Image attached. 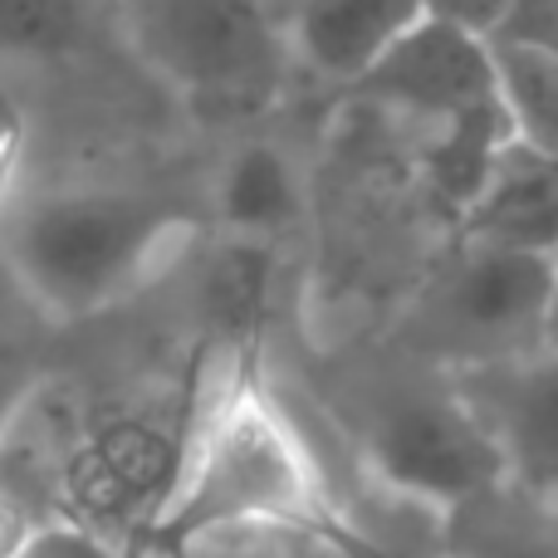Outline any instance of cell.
Wrapping results in <instances>:
<instances>
[{
	"instance_id": "6da1fadb",
	"label": "cell",
	"mask_w": 558,
	"mask_h": 558,
	"mask_svg": "<svg viewBox=\"0 0 558 558\" xmlns=\"http://www.w3.org/2000/svg\"><path fill=\"white\" fill-rule=\"evenodd\" d=\"M333 520L314 446L260 383L251 357L202 392L172 500L137 539V554H177L221 534H304Z\"/></svg>"
},
{
	"instance_id": "7a4b0ae2",
	"label": "cell",
	"mask_w": 558,
	"mask_h": 558,
	"mask_svg": "<svg viewBox=\"0 0 558 558\" xmlns=\"http://www.w3.org/2000/svg\"><path fill=\"white\" fill-rule=\"evenodd\" d=\"M357 88L383 113L412 128L422 192L456 231L485 177L514 143L495 94L490 39L426 15L367 69Z\"/></svg>"
},
{
	"instance_id": "3957f363",
	"label": "cell",
	"mask_w": 558,
	"mask_h": 558,
	"mask_svg": "<svg viewBox=\"0 0 558 558\" xmlns=\"http://www.w3.org/2000/svg\"><path fill=\"white\" fill-rule=\"evenodd\" d=\"M196 407L202 397L192 387H147L108 402L64 397L54 520H78L113 544H137L177 490Z\"/></svg>"
},
{
	"instance_id": "277c9868",
	"label": "cell",
	"mask_w": 558,
	"mask_h": 558,
	"mask_svg": "<svg viewBox=\"0 0 558 558\" xmlns=\"http://www.w3.org/2000/svg\"><path fill=\"white\" fill-rule=\"evenodd\" d=\"M186 221L123 186H59L5 226V265L49 314H94L143 284L182 241Z\"/></svg>"
},
{
	"instance_id": "5b68a950",
	"label": "cell",
	"mask_w": 558,
	"mask_h": 558,
	"mask_svg": "<svg viewBox=\"0 0 558 558\" xmlns=\"http://www.w3.org/2000/svg\"><path fill=\"white\" fill-rule=\"evenodd\" d=\"M123 25L147 69L202 118L270 113L294 78L265 0H123Z\"/></svg>"
},
{
	"instance_id": "8992f818",
	"label": "cell",
	"mask_w": 558,
	"mask_h": 558,
	"mask_svg": "<svg viewBox=\"0 0 558 558\" xmlns=\"http://www.w3.org/2000/svg\"><path fill=\"white\" fill-rule=\"evenodd\" d=\"M363 461L377 490L451 510L505 475V456L461 392H407L373 416Z\"/></svg>"
},
{
	"instance_id": "52a82bcc",
	"label": "cell",
	"mask_w": 558,
	"mask_h": 558,
	"mask_svg": "<svg viewBox=\"0 0 558 558\" xmlns=\"http://www.w3.org/2000/svg\"><path fill=\"white\" fill-rule=\"evenodd\" d=\"M558 294V260L510 245L456 241L436 275V333L461 367L544 348Z\"/></svg>"
},
{
	"instance_id": "ba28073f",
	"label": "cell",
	"mask_w": 558,
	"mask_h": 558,
	"mask_svg": "<svg viewBox=\"0 0 558 558\" xmlns=\"http://www.w3.org/2000/svg\"><path fill=\"white\" fill-rule=\"evenodd\" d=\"M456 392L495 436L505 475L558 495V343L461 367Z\"/></svg>"
},
{
	"instance_id": "9c48e42d",
	"label": "cell",
	"mask_w": 558,
	"mask_h": 558,
	"mask_svg": "<svg viewBox=\"0 0 558 558\" xmlns=\"http://www.w3.org/2000/svg\"><path fill=\"white\" fill-rule=\"evenodd\" d=\"M294 69L324 84H363L367 69L426 20L422 0H265Z\"/></svg>"
},
{
	"instance_id": "30bf717a",
	"label": "cell",
	"mask_w": 558,
	"mask_h": 558,
	"mask_svg": "<svg viewBox=\"0 0 558 558\" xmlns=\"http://www.w3.org/2000/svg\"><path fill=\"white\" fill-rule=\"evenodd\" d=\"M456 241L510 245L558 260V157L510 143L485 177L471 211L456 221Z\"/></svg>"
},
{
	"instance_id": "8fae6325",
	"label": "cell",
	"mask_w": 558,
	"mask_h": 558,
	"mask_svg": "<svg viewBox=\"0 0 558 558\" xmlns=\"http://www.w3.org/2000/svg\"><path fill=\"white\" fill-rule=\"evenodd\" d=\"M436 558H558V495L500 475L441 510Z\"/></svg>"
},
{
	"instance_id": "7c38bea8",
	"label": "cell",
	"mask_w": 558,
	"mask_h": 558,
	"mask_svg": "<svg viewBox=\"0 0 558 558\" xmlns=\"http://www.w3.org/2000/svg\"><path fill=\"white\" fill-rule=\"evenodd\" d=\"M275 279H279L275 241L226 235L211 251V260H206L202 284H196V304H202L206 333L231 348V357H251L255 333L265 328L275 304Z\"/></svg>"
},
{
	"instance_id": "4fadbf2b",
	"label": "cell",
	"mask_w": 558,
	"mask_h": 558,
	"mask_svg": "<svg viewBox=\"0 0 558 558\" xmlns=\"http://www.w3.org/2000/svg\"><path fill=\"white\" fill-rule=\"evenodd\" d=\"M304 216V182L275 143H241L216 182V226L241 241H279Z\"/></svg>"
},
{
	"instance_id": "5bb4252c",
	"label": "cell",
	"mask_w": 558,
	"mask_h": 558,
	"mask_svg": "<svg viewBox=\"0 0 558 558\" xmlns=\"http://www.w3.org/2000/svg\"><path fill=\"white\" fill-rule=\"evenodd\" d=\"M490 69L510 137L530 153L558 157V54L539 39L490 35Z\"/></svg>"
},
{
	"instance_id": "9a60e30c",
	"label": "cell",
	"mask_w": 558,
	"mask_h": 558,
	"mask_svg": "<svg viewBox=\"0 0 558 558\" xmlns=\"http://www.w3.org/2000/svg\"><path fill=\"white\" fill-rule=\"evenodd\" d=\"M108 0H0V59L54 64L98 35Z\"/></svg>"
},
{
	"instance_id": "2e32d148",
	"label": "cell",
	"mask_w": 558,
	"mask_h": 558,
	"mask_svg": "<svg viewBox=\"0 0 558 558\" xmlns=\"http://www.w3.org/2000/svg\"><path fill=\"white\" fill-rule=\"evenodd\" d=\"M137 558H318L304 534H279V530H255V534H221V539H202L192 549L177 554H137Z\"/></svg>"
},
{
	"instance_id": "e0dca14e",
	"label": "cell",
	"mask_w": 558,
	"mask_h": 558,
	"mask_svg": "<svg viewBox=\"0 0 558 558\" xmlns=\"http://www.w3.org/2000/svg\"><path fill=\"white\" fill-rule=\"evenodd\" d=\"M10 558H128L123 544L88 530L78 520H45Z\"/></svg>"
},
{
	"instance_id": "ac0fdd59",
	"label": "cell",
	"mask_w": 558,
	"mask_h": 558,
	"mask_svg": "<svg viewBox=\"0 0 558 558\" xmlns=\"http://www.w3.org/2000/svg\"><path fill=\"white\" fill-rule=\"evenodd\" d=\"M422 10L432 20H446V25H456V29H471V35L490 39L505 29L514 0H422Z\"/></svg>"
},
{
	"instance_id": "d6986e66",
	"label": "cell",
	"mask_w": 558,
	"mask_h": 558,
	"mask_svg": "<svg viewBox=\"0 0 558 558\" xmlns=\"http://www.w3.org/2000/svg\"><path fill=\"white\" fill-rule=\"evenodd\" d=\"M39 524H45V514H39L29 500H20L10 485H0V558L15 554Z\"/></svg>"
},
{
	"instance_id": "ffe728a7",
	"label": "cell",
	"mask_w": 558,
	"mask_h": 558,
	"mask_svg": "<svg viewBox=\"0 0 558 558\" xmlns=\"http://www.w3.org/2000/svg\"><path fill=\"white\" fill-rule=\"evenodd\" d=\"M20 167H25V128L10 113H0V216H5L10 196H15Z\"/></svg>"
},
{
	"instance_id": "44dd1931",
	"label": "cell",
	"mask_w": 558,
	"mask_h": 558,
	"mask_svg": "<svg viewBox=\"0 0 558 558\" xmlns=\"http://www.w3.org/2000/svg\"><path fill=\"white\" fill-rule=\"evenodd\" d=\"M20 402H25V387H20L10 373H0V432H5L10 416L20 412Z\"/></svg>"
},
{
	"instance_id": "7402d4cb",
	"label": "cell",
	"mask_w": 558,
	"mask_h": 558,
	"mask_svg": "<svg viewBox=\"0 0 558 558\" xmlns=\"http://www.w3.org/2000/svg\"><path fill=\"white\" fill-rule=\"evenodd\" d=\"M544 343H558V294H554V314H549V338Z\"/></svg>"
}]
</instances>
